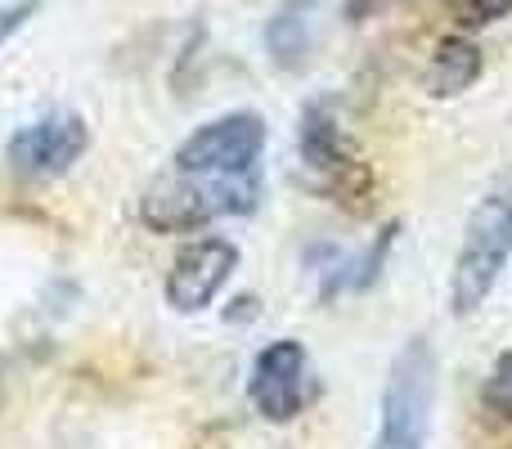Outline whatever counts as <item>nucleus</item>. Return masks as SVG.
I'll list each match as a JSON object with an SVG mask.
<instances>
[{"label":"nucleus","mask_w":512,"mask_h":449,"mask_svg":"<svg viewBox=\"0 0 512 449\" xmlns=\"http://www.w3.org/2000/svg\"><path fill=\"white\" fill-rule=\"evenodd\" d=\"M261 198V180L256 171L243 176H162L144 189L140 198V221L153 234H198L221 216H248L256 212Z\"/></svg>","instance_id":"nucleus-1"},{"label":"nucleus","mask_w":512,"mask_h":449,"mask_svg":"<svg viewBox=\"0 0 512 449\" xmlns=\"http://www.w3.org/2000/svg\"><path fill=\"white\" fill-rule=\"evenodd\" d=\"M512 256V176L495 180L472 207L468 225H463V243L450 270V310L459 319L477 315L490 301L499 274H504Z\"/></svg>","instance_id":"nucleus-2"},{"label":"nucleus","mask_w":512,"mask_h":449,"mask_svg":"<svg viewBox=\"0 0 512 449\" xmlns=\"http://www.w3.org/2000/svg\"><path fill=\"white\" fill-rule=\"evenodd\" d=\"M436 351L427 337H409L396 351L378 400V441L373 449H427L436 409Z\"/></svg>","instance_id":"nucleus-3"},{"label":"nucleus","mask_w":512,"mask_h":449,"mask_svg":"<svg viewBox=\"0 0 512 449\" xmlns=\"http://www.w3.org/2000/svg\"><path fill=\"white\" fill-rule=\"evenodd\" d=\"M297 153H301V167L310 171V185H315L319 194H328L333 203H351V198L373 194L369 167L360 162L351 135L342 131V122H337L328 99H315V104L301 108Z\"/></svg>","instance_id":"nucleus-4"},{"label":"nucleus","mask_w":512,"mask_h":449,"mask_svg":"<svg viewBox=\"0 0 512 449\" xmlns=\"http://www.w3.org/2000/svg\"><path fill=\"white\" fill-rule=\"evenodd\" d=\"M261 153H265L261 113H225L180 140L176 171H189V176H243V171H256Z\"/></svg>","instance_id":"nucleus-5"},{"label":"nucleus","mask_w":512,"mask_h":449,"mask_svg":"<svg viewBox=\"0 0 512 449\" xmlns=\"http://www.w3.org/2000/svg\"><path fill=\"white\" fill-rule=\"evenodd\" d=\"M90 126L81 113H45L5 140V162L23 180H59L86 158Z\"/></svg>","instance_id":"nucleus-6"},{"label":"nucleus","mask_w":512,"mask_h":449,"mask_svg":"<svg viewBox=\"0 0 512 449\" xmlns=\"http://www.w3.org/2000/svg\"><path fill=\"white\" fill-rule=\"evenodd\" d=\"M306 378H310V360L306 346L279 337V342L261 346L252 360V378H248V400L265 423L283 427L306 409Z\"/></svg>","instance_id":"nucleus-7"},{"label":"nucleus","mask_w":512,"mask_h":449,"mask_svg":"<svg viewBox=\"0 0 512 449\" xmlns=\"http://www.w3.org/2000/svg\"><path fill=\"white\" fill-rule=\"evenodd\" d=\"M234 270H239V247L230 238H194L180 247L167 270V306L180 315H198L221 297Z\"/></svg>","instance_id":"nucleus-8"},{"label":"nucleus","mask_w":512,"mask_h":449,"mask_svg":"<svg viewBox=\"0 0 512 449\" xmlns=\"http://www.w3.org/2000/svg\"><path fill=\"white\" fill-rule=\"evenodd\" d=\"M265 50L283 72L306 68L315 54V0H283L265 23Z\"/></svg>","instance_id":"nucleus-9"},{"label":"nucleus","mask_w":512,"mask_h":449,"mask_svg":"<svg viewBox=\"0 0 512 449\" xmlns=\"http://www.w3.org/2000/svg\"><path fill=\"white\" fill-rule=\"evenodd\" d=\"M481 68H486V59H481V45L472 36H441L432 63H427V90L436 99H459L463 90L477 86Z\"/></svg>","instance_id":"nucleus-10"},{"label":"nucleus","mask_w":512,"mask_h":449,"mask_svg":"<svg viewBox=\"0 0 512 449\" xmlns=\"http://www.w3.org/2000/svg\"><path fill=\"white\" fill-rule=\"evenodd\" d=\"M481 405H486L495 418L512 423V351L495 360V369H490L486 387H481Z\"/></svg>","instance_id":"nucleus-11"},{"label":"nucleus","mask_w":512,"mask_h":449,"mask_svg":"<svg viewBox=\"0 0 512 449\" xmlns=\"http://www.w3.org/2000/svg\"><path fill=\"white\" fill-rule=\"evenodd\" d=\"M454 9V23L463 27V32H481V27L499 23V18L512 14V0H450Z\"/></svg>","instance_id":"nucleus-12"},{"label":"nucleus","mask_w":512,"mask_h":449,"mask_svg":"<svg viewBox=\"0 0 512 449\" xmlns=\"http://www.w3.org/2000/svg\"><path fill=\"white\" fill-rule=\"evenodd\" d=\"M36 9H41V0H9V5H0V45H5L18 27H27V18H32Z\"/></svg>","instance_id":"nucleus-13"}]
</instances>
